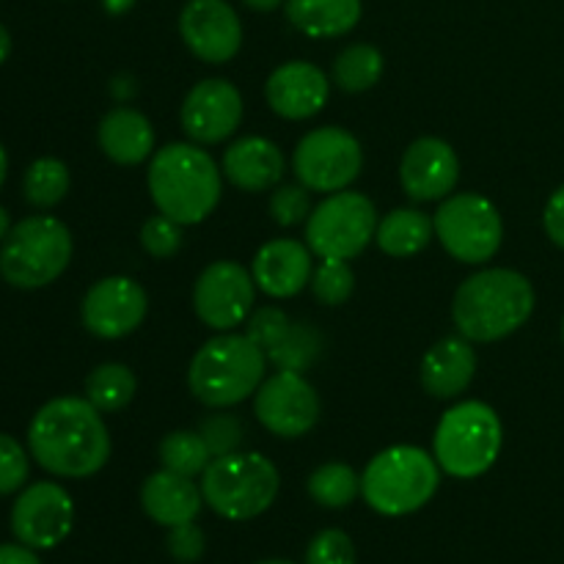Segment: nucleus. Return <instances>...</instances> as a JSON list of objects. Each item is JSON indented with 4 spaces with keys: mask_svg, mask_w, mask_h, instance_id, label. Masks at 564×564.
Returning <instances> with one entry per match:
<instances>
[{
    "mask_svg": "<svg viewBox=\"0 0 564 564\" xmlns=\"http://www.w3.org/2000/svg\"><path fill=\"white\" fill-rule=\"evenodd\" d=\"M9 231H11V218H9V209H6V207H0V242H3L6 237H9Z\"/></svg>",
    "mask_w": 564,
    "mask_h": 564,
    "instance_id": "49530a36",
    "label": "nucleus"
},
{
    "mask_svg": "<svg viewBox=\"0 0 564 564\" xmlns=\"http://www.w3.org/2000/svg\"><path fill=\"white\" fill-rule=\"evenodd\" d=\"M562 339H564V319H562Z\"/></svg>",
    "mask_w": 564,
    "mask_h": 564,
    "instance_id": "8fccbe9b",
    "label": "nucleus"
},
{
    "mask_svg": "<svg viewBox=\"0 0 564 564\" xmlns=\"http://www.w3.org/2000/svg\"><path fill=\"white\" fill-rule=\"evenodd\" d=\"M383 75V55L372 44H350L334 61V83L347 94L369 91Z\"/></svg>",
    "mask_w": 564,
    "mask_h": 564,
    "instance_id": "cd10ccee",
    "label": "nucleus"
},
{
    "mask_svg": "<svg viewBox=\"0 0 564 564\" xmlns=\"http://www.w3.org/2000/svg\"><path fill=\"white\" fill-rule=\"evenodd\" d=\"M11 55V36L3 25H0V66L6 64V58Z\"/></svg>",
    "mask_w": 564,
    "mask_h": 564,
    "instance_id": "a18cd8bd",
    "label": "nucleus"
},
{
    "mask_svg": "<svg viewBox=\"0 0 564 564\" xmlns=\"http://www.w3.org/2000/svg\"><path fill=\"white\" fill-rule=\"evenodd\" d=\"M438 460L419 446L383 449L361 474L364 501L386 518H402L422 510L438 494Z\"/></svg>",
    "mask_w": 564,
    "mask_h": 564,
    "instance_id": "39448f33",
    "label": "nucleus"
},
{
    "mask_svg": "<svg viewBox=\"0 0 564 564\" xmlns=\"http://www.w3.org/2000/svg\"><path fill=\"white\" fill-rule=\"evenodd\" d=\"M284 154L270 138L246 135L224 152L220 171L235 187L246 193H262L279 187L284 180Z\"/></svg>",
    "mask_w": 564,
    "mask_h": 564,
    "instance_id": "412c9836",
    "label": "nucleus"
},
{
    "mask_svg": "<svg viewBox=\"0 0 564 564\" xmlns=\"http://www.w3.org/2000/svg\"><path fill=\"white\" fill-rule=\"evenodd\" d=\"M290 325H292V319L286 317V314L281 312V308L264 306V308H259L257 314H251V319H248V330H246V334L251 336V339L257 341L259 347H262L264 356H268V352L273 350L275 345H279L281 336H284L286 330H290Z\"/></svg>",
    "mask_w": 564,
    "mask_h": 564,
    "instance_id": "58836bf2",
    "label": "nucleus"
},
{
    "mask_svg": "<svg viewBox=\"0 0 564 564\" xmlns=\"http://www.w3.org/2000/svg\"><path fill=\"white\" fill-rule=\"evenodd\" d=\"M308 496L325 510H341L361 494V477L347 463H325L314 468L306 482Z\"/></svg>",
    "mask_w": 564,
    "mask_h": 564,
    "instance_id": "c85d7f7f",
    "label": "nucleus"
},
{
    "mask_svg": "<svg viewBox=\"0 0 564 564\" xmlns=\"http://www.w3.org/2000/svg\"><path fill=\"white\" fill-rule=\"evenodd\" d=\"M257 564H295V562H284V560H268V562H257Z\"/></svg>",
    "mask_w": 564,
    "mask_h": 564,
    "instance_id": "09e8293b",
    "label": "nucleus"
},
{
    "mask_svg": "<svg viewBox=\"0 0 564 564\" xmlns=\"http://www.w3.org/2000/svg\"><path fill=\"white\" fill-rule=\"evenodd\" d=\"M319 350H323V336L308 323H292L290 330L281 336L279 345L268 352V358L279 369L303 372V369H308L317 361Z\"/></svg>",
    "mask_w": 564,
    "mask_h": 564,
    "instance_id": "2f4dec72",
    "label": "nucleus"
},
{
    "mask_svg": "<svg viewBox=\"0 0 564 564\" xmlns=\"http://www.w3.org/2000/svg\"><path fill=\"white\" fill-rule=\"evenodd\" d=\"M187 50L204 64H226L240 53L242 22L226 0H187L180 14Z\"/></svg>",
    "mask_w": 564,
    "mask_h": 564,
    "instance_id": "dca6fc26",
    "label": "nucleus"
},
{
    "mask_svg": "<svg viewBox=\"0 0 564 564\" xmlns=\"http://www.w3.org/2000/svg\"><path fill=\"white\" fill-rule=\"evenodd\" d=\"M308 187L303 185H279L273 187V196H270V218L279 226L290 229V226L303 224L312 215V202H308Z\"/></svg>",
    "mask_w": 564,
    "mask_h": 564,
    "instance_id": "c9c22d12",
    "label": "nucleus"
},
{
    "mask_svg": "<svg viewBox=\"0 0 564 564\" xmlns=\"http://www.w3.org/2000/svg\"><path fill=\"white\" fill-rule=\"evenodd\" d=\"M242 3L253 11H275L284 0H242Z\"/></svg>",
    "mask_w": 564,
    "mask_h": 564,
    "instance_id": "c03bdc74",
    "label": "nucleus"
},
{
    "mask_svg": "<svg viewBox=\"0 0 564 564\" xmlns=\"http://www.w3.org/2000/svg\"><path fill=\"white\" fill-rule=\"evenodd\" d=\"M75 523L72 496L55 482H36L17 496L11 507V532L17 543L47 551L64 543Z\"/></svg>",
    "mask_w": 564,
    "mask_h": 564,
    "instance_id": "4468645a",
    "label": "nucleus"
},
{
    "mask_svg": "<svg viewBox=\"0 0 564 564\" xmlns=\"http://www.w3.org/2000/svg\"><path fill=\"white\" fill-rule=\"evenodd\" d=\"M303 564H356V545L341 529H323L308 543Z\"/></svg>",
    "mask_w": 564,
    "mask_h": 564,
    "instance_id": "e433bc0d",
    "label": "nucleus"
},
{
    "mask_svg": "<svg viewBox=\"0 0 564 564\" xmlns=\"http://www.w3.org/2000/svg\"><path fill=\"white\" fill-rule=\"evenodd\" d=\"M279 468L259 452L213 457L202 474V494L209 510L226 521H251L268 512L279 496Z\"/></svg>",
    "mask_w": 564,
    "mask_h": 564,
    "instance_id": "0eeeda50",
    "label": "nucleus"
},
{
    "mask_svg": "<svg viewBox=\"0 0 564 564\" xmlns=\"http://www.w3.org/2000/svg\"><path fill=\"white\" fill-rule=\"evenodd\" d=\"M534 303L538 297L527 275L510 268H490L457 286L452 319L468 341L488 345L527 325Z\"/></svg>",
    "mask_w": 564,
    "mask_h": 564,
    "instance_id": "f03ea898",
    "label": "nucleus"
},
{
    "mask_svg": "<svg viewBox=\"0 0 564 564\" xmlns=\"http://www.w3.org/2000/svg\"><path fill=\"white\" fill-rule=\"evenodd\" d=\"M477 372V352L466 336H446L435 341L422 358V386L430 397L455 400L471 386Z\"/></svg>",
    "mask_w": 564,
    "mask_h": 564,
    "instance_id": "4be33fe9",
    "label": "nucleus"
},
{
    "mask_svg": "<svg viewBox=\"0 0 564 564\" xmlns=\"http://www.w3.org/2000/svg\"><path fill=\"white\" fill-rule=\"evenodd\" d=\"M185 235H182V226L176 220L165 218V215H154L143 224L141 229V246L149 257L154 259H171L180 253Z\"/></svg>",
    "mask_w": 564,
    "mask_h": 564,
    "instance_id": "f704fd0d",
    "label": "nucleus"
},
{
    "mask_svg": "<svg viewBox=\"0 0 564 564\" xmlns=\"http://www.w3.org/2000/svg\"><path fill=\"white\" fill-rule=\"evenodd\" d=\"M28 471H31V463L20 441L0 433V496L17 494L25 485Z\"/></svg>",
    "mask_w": 564,
    "mask_h": 564,
    "instance_id": "4c0bfd02",
    "label": "nucleus"
},
{
    "mask_svg": "<svg viewBox=\"0 0 564 564\" xmlns=\"http://www.w3.org/2000/svg\"><path fill=\"white\" fill-rule=\"evenodd\" d=\"M135 375L124 364H102L86 378V400L99 413H119L135 397Z\"/></svg>",
    "mask_w": 564,
    "mask_h": 564,
    "instance_id": "bb28decb",
    "label": "nucleus"
},
{
    "mask_svg": "<svg viewBox=\"0 0 564 564\" xmlns=\"http://www.w3.org/2000/svg\"><path fill=\"white\" fill-rule=\"evenodd\" d=\"M356 290V275L345 259H323L312 273V292L323 306H341Z\"/></svg>",
    "mask_w": 564,
    "mask_h": 564,
    "instance_id": "473e14b6",
    "label": "nucleus"
},
{
    "mask_svg": "<svg viewBox=\"0 0 564 564\" xmlns=\"http://www.w3.org/2000/svg\"><path fill=\"white\" fill-rule=\"evenodd\" d=\"M286 17L312 39H336L361 20V0H286Z\"/></svg>",
    "mask_w": 564,
    "mask_h": 564,
    "instance_id": "393cba45",
    "label": "nucleus"
},
{
    "mask_svg": "<svg viewBox=\"0 0 564 564\" xmlns=\"http://www.w3.org/2000/svg\"><path fill=\"white\" fill-rule=\"evenodd\" d=\"M264 367L268 356L251 336L220 334L198 347L187 369V386L202 405L220 411L257 394Z\"/></svg>",
    "mask_w": 564,
    "mask_h": 564,
    "instance_id": "20e7f679",
    "label": "nucleus"
},
{
    "mask_svg": "<svg viewBox=\"0 0 564 564\" xmlns=\"http://www.w3.org/2000/svg\"><path fill=\"white\" fill-rule=\"evenodd\" d=\"M460 160L441 138H419L405 149L400 163L402 191L413 202H438L457 187Z\"/></svg>",
    "mask_w": 564,
    "mask_h": 564,
    "instance_id": "a211bd4d",
    "label": "nucleus"
},
{
    "mask_svg": "<svg viewBox=\"0 0 564 564\" xmlns=\"http://www.w3.org/2000/svg\"><path fill=\"white\" fill-rule=\"evenodd\" d=\"M435 235V220L419 209H394L378 224L375 240L380 251L394 259L416 257L419 251L430 246Z\"/></svg>",
    "mask_w": 564,
    "mask_h": 564,
    "instance_id": "a878e982",
    "label": "nucleus"
},
{
    "mask_svg": "<svg viewBox=\"0 0 564 564\" xmlns=\"http://www.w3.org/2000/svg\"><path fill=\"white\" fill-rule=\"evenodd\" d=\"M6 174H9V154H6L3 143H0V187H3Z\"/></svg>",
    "mask_w": 564,
    "mask_h": 564,
    "instance_id": "de8ad7c7",
    "label": "nucleus"
},
{
    "mask_svg": "<svg viewBox=\"0 0 564 564\" xmlns=\"http://www.w3.org/2000/svg\"><path fill=\"white\" fill-rule=\"evenodd\" d=\"M132 6H135V0H102V9L113 17H121L124 11H130Z\"/></svg>",
    "mask_w": 564,
    "mask_h": 564,
    "instance_id": "37998d69",
    "label": "nucleus"
},
{
    "mask_svg": "<svg viewBox=\"0 0 564 564\" xmlns=\"http://www.w3.org/2000/svg\"><path fill=\"white\" fill-rule=\"evenodd\" d=\"M257 301V281L242 264L220 259L204 268L193 286V308L213 330H231L242 325Z\"/></svg>",
    "mask_w": 564,
    "mask_h": 564,
    "instance_id": "f8f14e48",
    "label": "nucleus"
},
{
    "mask_svg": "<svg viewBox=\"0 0 564 564\" xmlns=\"http://www.w3.org/2000/svg\"><path fill=\"white\" fill-rule=\"evenodd\" d=\"M198 435L209 446L213 457H224L231 455V452H240L242 438H246V424H242V419L231 416V413H213L202 422Z\"/></svg>",
    "mask_w": 564,
    "mask_h": 564,
    "instance_id": "72a5a7b5",
    "label": "nucleus"
},
{
    "mask_svg": "<svg viewBox=\"0 0 564 564\" xmlns=\"http://www.w3.org/2000/svg\"><path fill=\"white\" fill-rule=\"evenodd\" d=\"M543 226H545V235L551 237V242L564 248V185L560 191L551 193L543 213Z\"/></svg>",
    "mask_w": 564,
    "mask_h": 564,
    "instance_id": "a19ab883",
    "label": "nucleus"
},
{
    "mask_svg": "<svg viewBox=\"0 0 564 564\" xmlns=\"http://www.w3.org/2000/svg\"><path fill=\"white\" fill-rule=\"evenodd\" d=\"M28 204L39 209H50L64 202L69 193V169L55 158H39L28 165L25 180H22Z\"/></svg>",
    "mask_w": 564,
    "mask_h": 564,
    "instance_id": "7c9ffc66",
    "label": "nucleus"
},
{
    "mask_svg": "<svg viewBox=\"0 0 564 564\" xmlns=\"http://www.w3.org/2000/svg\"><path fill=\"white\" fill-rule=\"evenodd\" d=\"M165 549L174 556L176 562L191 564L198 562L204 556V549H207V540H204V532L193 523H182V527L169 529V538H165Z\"/></svg>",
    "mask_w": 564,
    "mask_h": 564,
    "instance_id": "ea45409f",
    "label": "nucleus"
},
{
    "mask_svg": "<svg viewBox=\"0 0 564 564\" xmlns=\"http://www.w3.org/2000/svg\"><path fill=\"white\" fill-rule=\"evenodd\" d=\"M505 446L499 413L479 400L460 402L441 416L433 452L441 471L455 479H477L494 468Z\"/></svg>",
    "mask_w": 564,
    "mask_h": 564,
    "instance_id": "423d86ee",
    "label": "nucleus"
},
{
    "mask_svg": "<svg viewBox=\"0 0 564 564\" xmlns=\"http://www.w3.org/2000/svg\"><path fill=\"white\" fill-rule=\"evenodd\" d=\"M312 248L297 240H270L253 257L251 275L270 297H295L312 281Z\"/></svg>",
    "mask_w": 564,
    "mask_h": 564,
    "instance_id": "aec40b11",
    "label": "nucleus"
},
{
    "mask_svg": "<svg viewBox=\"0 0 564 564\" xmlns=\"http://www.w3.org/2000/svg\"><path fill=\"white\" fill-rule=\"evenodd\" d=\"M160 463L165 471H174L180 477H198L207 471L213 463V452L204 444V438L193 430H176L160 441Z\"/></svg>",
    "mask_w": 564,
    "mask_h": 564,
    "instance_id": "c756f323",
    "label": "nucleus"
},
{
    "mask_svg": "<svg viewBox=\"0 0 564 564\" xmlns=\"http://www.w3.org/2000/svg\"><path fill=\"white\" fill-rule=\"evenodd\" d=\"M378 231V209L364 193L339 191L306 220V246L319 259H356Z\"/></svg>",
    "mask_w": 564,
    "mask_h": 564,
    "instance_id": "1a4fd4ad",
    "label": "nucleus"
},
{
    "mask_svg": "<svg viewBox=\"0 0 564 564\" xmlns=\"http://www.w3.org/2000/svg\"><path fill=\"white\" fill-rule=\"evenodd\" d=\"M31 457L64 479H88L110 460V435L102 413L86 397H58L36 411L28 427Z\"/></svg>",
    "mask_w": 564,
    "mask_h": 564,
    "instance_id": "f257e3e1",
    "label": "nucleus"
},
{
    "mask_svg": "<svg viewBox=\"0 0 564 564\" xmlns=\"http://www.w3.org/2000/svg\"><path fill=\"white\" fill-rule=\"evenodd\" d=\"M433 220L441 246L463 264L488 262L499 253L505 240L499 209L479 193H457L444 198Z\"/></svg>",
    "mask_w": 564,
    "mask_h": 564,
    "instance_id": "9d476101",
    "label": "nucleus"
},
{
    "mask_svg": "<svg viewBox=\"0 0 564 564\" xmlns=\"http://www.w3.org/2000/svg\"><path fill=\"white\" fill-rule=\"evenodd\" d=\"M0 564H42L39 556L33 554V549L17 543V545H0Z\"/></svg>",
    "mask_w": 564,
    "mask_h": 564,
    "instance_id": "79ce46f5",
    "label": "nucleus"
},
{
    "mask_svg": "<svg viewBox=\"0 0 564 564\" xmlns=\"http://www.w3.org/2000/svg\"><path fill=\"white\" fill-rule=\"evenodd\" d=\"M364 165L361 143L341 127H317L297 141L292 169L303 187L314 193L347 191Z\"/></svg>",
    "mask_w": 564,
    "mask_h": 564,
    "instance_id": "9b49d317",
    "label": "nucleus"
},
{
    "mask_svg": "<svg viewBox=\"0 0 564 564\" xmlns=\"http://www.w3.org/2000/svg\"><path fill=\"white\" fill-rule=\"evenodd\" d=\"M204 494L191 477H180L174 471L149 474L141 488V507L154 523L165 529L193 523L202 512Z\"/></svg>",
    "mask_w": 564,
    "mask_h": 564,
    "instance_id": "5701e85b",
    "label": "nucleus"
},
{
    "mask_svg": "<svg viewBox=\"0 0 564 564\" xmlns=\"http://www.w3.org/2000/svg\"><path fill=\"white\" fill-rule=\"evenodd\" d=\"M147 182L160 215L180 226L202 224L220 202L218 163L196 143H169L158 149Z\"/></svg>",
    "mask_w": 564,
    "mask_h": 564,
    "instance_id": "7ed1b4c3",
    "label": "nucleus"
},
{
    "mask_svg": "<svg viewBox=\"0 0 564 564\" xmlns=\"http://www.w3.org/2000/svg\"><path fill=\"white\" fill-rule=\"evenodd\" d=\"M72 235L53 215H31L0 242V275L17 290L47 286L69 268Z\"/></svg>",
    "mask_w": 564,
    "mask_h": 564,
    "instance_id": "6e6552de",
    "label": "nucleus"
},
{
    "mask_svg": "<svg viewBox=\"0 0 564 564\" xmlns=\"http://www.w3.org/2000/svg\"><path fill=\"white\" fill-rule=\"evenodd\" d=\"M180 119L182 130L193 143L209 147V143L226 141L229 135H235L242 121L240 91L235 83L218 80V77L196 83L182 102Z\"/></svg>",
    "mask_w": 564,
    "mask_h": 564,
    "instance_id": "f3484780",
    "label": "nucleus"
},
{
    "mask_svg": "<svg viewBox=\"0 0 564 564\" xmlns=\"http://www.w3.org/2000/svg\"><path fill=\"white\" fill-rule=\"evenodd\" d=\"M147 292L127 275H108L86 292L80 306L83 325L99 339H121L147 317Z\"/></svg>",
    "mask_w": 564,
    "mask_h": 564,
    "instance_id": "2eb2a0df",
    "label": "nucleus"
},
{
    "mask_svg": "<svg viewBox=\"0 0 564 564\" xmlns=\"http://www.w3.org/2000/svg\"><path fill=\"white\" fill-rule=\"evenodd\" d=\"M99 149L119 165H138L152 158L154 130L135 108H113L99 121Z\"/></svg>",
    "mask_w": 564,
    "mask_h": 564,
    "instance_id": "b1692460",
    "label": "nucleus"
},
{
    "mask_svg": "<svg viewBox=\"0 0 564 564\" xmlns=\"http://www.w3.org/2000/svg\"><path fill=\"white\" fill-rule=\"evenodd\" d=\"M328 77H325L319 66L308 64V61L281 64L268 77V86H264L270 110L290 121H303L317 116L325 108V102H328Z\"/></svg>",
    "mask_w": 564,
    "mask_h": 564,
    "instance_id": "6ab92c4d",
    "label": "nucleus"
},
{
    "mask_svg": "<svg viewBox=\"0 0 564 564\" xmlns=\"http://www.w3.org/2000/svg\"><path fill=\"white\" fill-rule=\"evenodd\" d=\"M253 413L268 433L279 438H301L317 424L319 397L301 372L279 369L262 380L253 394Z\"/></svg>",
    "mask_w": 564,
    "mask_h": 564,
    "instance_id": "ddd939ff",
    "label": "nucleus"
}]
</instances>
